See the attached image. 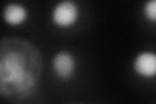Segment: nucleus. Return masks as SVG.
<instances>
[{
	"label": "nucleus",
	"instance_id": "423d86ee",
	"mask_svg": "<svg viewBox=\"0 0 156 104\" xmlns=\"http://www.w3.org/2000/svg\"><path fill=\"white\" fill-rule=\"evenodd\" d=\"M142 14L148 22L156 23V0H148L143 3Z\"/></svg>",
	"mask_w": 156,
	"mask_h": 104
},
{
	"label": "nucleus",
	"instance_id": "7ed1b4c3",
	"mask_svg": "<svg viewBox=\"0 0 156 104\" xmlns=\"http://www.w3.org/2000/svg\"><path fill=\"white\" fill-rule=\"evenodd\" d=\"M51 68L53 74L61 81H69L74 78L78 68V61L74 53L68 49H60L52 57Z\"/></svg>",
	"mask_w": 156,
	"mask_h": 104
},
{
	"label": "nucleus",
	"instance_id": "f257e3e1",
	"mask_svg": "<svg viewBox=\"0 0 156 104\" xmlns=\"http://www.w3.org/2000/svg\"><path fill=\"white\" fill-rule=\"evenodd\" d=\"M42 76V57L33 43L5 38L0 51V94L3 98L25 99L33 95Z\"/></svg>",
	"mask_w": 156,
	"mask_h": 104
},
{
	"label": "nucleus",
	"instance_id": "f03ea898",
	"mask_svg": "<svg viewBox=\"0 0 156 104\" xmlns=\"http://www.w3.org/2000/svg\"><path fill=\"white\" fill-rule=\"evenodd\" d=\"M81 16V9L77 2L73 0H61L56 3L51 9V22L56 27L69 29L78 22Z\"/></svg>",
	"mask_w": 156,
	"mask_h": 104
},
{
	"label": "nucleus",
	"instance_id": "20e7f679",
	"mask_svg": "<svg viewBox=\"0 0 156 104\" xmlns=\"http://www.w3.org/2000/svg\"><path fill=\"white\" fill-rule=\"evenodd\" d=\"M131 69L135 76L143 80L156 78V52L150 49L138 52L131 61Z\"/></svg>",
	"mask_w": 156,
	"mask_h": 104
},
{
	"label": "nucleus",
	"instance_id": "39448f33",
	"mask_svg": "<svg viewBox=\"0 0 156 104\" xmlns=\"http://www.w3.org/2000/svg\"><path fill=\"white\" fill-rule=\"evenodd\" d=\"M3 18L8 26L16 27L23 25L29 18V9L21 3H8L4 7Z\"/></svg>",
	"mask_w": 156,
	"mask_h": 104
}]
</instances>
